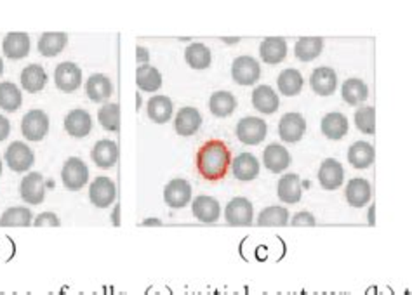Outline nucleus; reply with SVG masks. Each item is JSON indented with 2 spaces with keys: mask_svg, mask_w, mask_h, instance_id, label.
<instances>
[{
  "mask_svg": "<svg viewBox=\"0 0 412 295\" xmlns=\"http://www.w3.org/2000/svg\"><path fill=\"white\" fill-rule=\"evenodd\" d=\"M34 224L37 227H46V226L58 227L61 222H59V219L56 218V214H53V212H43V214H41L37 219H35Z\"/></svg>",
  "mask_w": 412,
  "mask_h": 295,
  "instance_id": "37998d69",
  "label": "nucleus"
},
{
  "mask_svg": "<svg viewBox=\"0 0 412 295\" xmlns=\"http://www.w3.org/2000/svg\"><path fill=\"white\" fill-rule=\"evenodd\" d=\"M267 132H268L267 122L261 120V118L257 117L242 118L239 125H237V136H239V139L244 144H251V146L264 141Z\"/></svg>",
  "mask_w": 412,
  "mask_h": 295,
  "instance_id": "20e7f679",
  "label": "nucleus"
},
{
  "mask_svg": "<svg viewBox=\"0 0 412 295\" xmlns=\"http://www.w3.org/2000/svg\"><path fill=\"white\" fill-rule=\"evenodd\" d=\"M376 159L374 148L369 143L359 141L354 146L348 149V162L354 165L355 168H367L371 167Z\"/></svg>",
  "mask_w": 412,
  "mask_h": 295,
  "instance_id": "2f4dec72",
  "label": "nucleus"
},
{
  "mask_svg": "<svg viewBox=\"0 0 412 295\" xmlns=\"http://www.w3.org/2000/svg\"><path fill=\"white\" fill-rule=\"evenodd\" d=\"M11 134V124L6 117L0 115V141L7 139Z\"/></svg>",
  "mask_w": 412,
  "mask_h": 295,
  "instance_id": "a18cd8bd",
  "label": "nucleus"
},
{
  "mask_svg": "<svg viewBox=\"0 0 412 295\" xmlns=\"http://www.w3.org/2000/svg\"><path fill=\"white\" fill-rule=\"evenodd\" d=\"M49 131V117L42 109H31L23 117L21 132L29 141H42Z\"/></svg>",
  "mask_w": 412,
  "mask_h": 295,
  "instance_id": "7ed1b4c3",
  "label": "nucleus"
},
{
  "mask_svg": "<svg viewBox=\"0 0 412 295\" xmlns=\"http://www.w3.org/2000/svg\"><path fill=\"white\" fill-rule=\"evenodd\" d=\"M310 85L313 92H316L319 96H331L338 87V77H336L334 70L322 66V68H316L311 73Z\"/></svg>",
  "mask_w": 412,
  "mask_h": 295,
  "instance_id": "2eb2a0df",
  "label": "nucleus"
},
{
  "mask_svg": "<svg viewBox=\"0 0 412 295\" xmlns=\"http://www.w3.org/2000/svg\"><path fill=\"white\" fill-rule=\"evenodd\" d=\"M319 181L324 190H338L344 181V171L341 163L334 159H327L326 162L320 165Z\"/></svg>",
  "mask_w": 412,
  "mask_h": 295,
  "instance_id": "ddd939ff",
  "label": "nucleus"
},
{
  "mask_svg": "<svg viewBox=\"0 0 412 295\" xmlns=\"http://www.w3.org/2000/svg\"><path fill=\"white\" fill-rule=\"evenodd\" d=\"M98 118H100L103 129L110 132H117L118 127H120V108H118L117 103L101 106Z\"/></svg>",
  "mask_w": 412,
  "mask_h": 295,
  "instance_id": "a19ab883",
  "label": "nucleus"
},
{
  "mask_svg": "<svg viewBox=\"0 0 412 295\" xmlns=\"http://www.w3.org/2000/svg\"><path fill=\"white\" fill-rule=\"evenodd\" d=\"M86 90L91 101H94V103H101V101H106L110 96H112L113 85H112V80H110L106 75L98 73V75H93V77L87 80Z\"/></svg>",
  "mask_w": 412,
  "mask_h": 295,
  "instance_id": "5701e85b",
  "label": "nucleus"
},
{
  "mask_svg": "<svg viewBox=\"0 0 412 295\" xmlns=\"http://www.w3.org/2000/svg\"><path fill=\"white\" fill-rule=\"evenodd\" d=\"M259 54L267 65H279L287 56V44L282 37L264 38L259 45Z\"/></svg>",
  "mask_w": 412,
  "mask_h": 295,
  "instance_id": "a211bd4d",
  "label": "nucleus"
},
{
  "mask_svg": "<svg viewBox=\"0 0 412 295\" xmlns=\"http://www.w3.org/2000/svg\"><path fill=\"white\" fill-rule=\"evenodd\" d=\"M225 218L227 222L232 226H251L252 218H254V210H252L251 202L247 198H233L227 205L225 210Z\"/></svg>",
  "mask_w": 412,
  "mask_h": 295,
  "instance_id": "1a4fd4ad",
  "label": "nucleus"
},
{
  "mask_svg": "<svg viewBox=\"0 0 412 295\" xmlns=\"http://www.w3.org/2000/svg\"><path fill=\"white\" fill-rule=\"evenodd\" d=\"M322 134L329 139L332 141H338L341 139L348 134V129H350V125H348V118L343 115V113H329V115L324 117L322 120Z\"/></svg>",
  "mask_w": 412,
  "mask_h": 295,
  "instance_id": "393cba45",
  "label": "nucleus"
},
{
  "mask_svg": "<svg viewBox=\"0 0 412 295\" xmlns=\"http://www.w3.org/2000/svg\"><path fill=\"white\" fill-rule=\"evenodd\" d=\"M233 174L240 181H252L259 174V162L251 153H242L235 160H232Z\"/></svg>",
  "mask_w": 412,
  "mask_h": 295,
  "instance_id": "b1692460",
  "label": "nucleus"
},
{
  "mask_svg": "<svg viewBox=\"0 0 412 295\" xmlns=\"http://www.w3.org/2000/svg\"><path fill=\"white\" fill-rule=\"evenodd\" d=\"M136 84L138 87L145 92H155V90L160 89L162 85V75L155 66H138L136 72Z\"/></svg>",
  "mask_w": 412,
  "mask_h": 295,
  "instance_id": "72a5a7b5",
  "label": "nucleus"
},
{
  "mask_svg": "<svg viewBox=\"0 0 412 295\" xmlns=\"http://www.w3.org/2000/svg\"><path fill=\"white\" fill-rule=\"evenodd\" d=\"M192 210H193V215H195L199 221L205 224L216 222L221 214V207H220V203H217V200L212 198V196H204V195L197 196L195 202L192 203Z\"/></svg>",
  "mask_w": 412,
  "mask_h": 295,
  "instance_id": "f3484780",
  "label": "nucleus"
},
{
  "mask_svg": "<svg viewBox=\"0 0 412 295\" xmlns=\"http://www.w3.org/2000/svg\"><path fill=\"white\" fill-rule=\"evenodd\" d=\"M65 129L70 136L86 137L93 129V120L86 109H73L65 118Z\"/></svg>",
  "mask_w": 412,
  "mask_h": 295,
  "instance_id": "412c9836",
  "label": "nucleus"
},
{
  "mask_svg": "<svg viewBox=\"0 0 412 295\" xmlns=\"http://www.w3.org/2000/svg\"><path fill=\"white\" fill-rule=\"evenodd\" d=\"M31 212L26 207H13L7 208L0 218V226L2 227H26L31 224Z\"/></svg>",
  "mask_w": 412,
  "mask_h": 295,
  "instance_id": "e433bc0d",
  "label": "nucleus"
},
{
  "mask_svg": "<svg viewBox=\"0 0 412 295\" xmlns=\"http://www.w3.org/2000/svg\"><path fill=\"white\" fill-rule=\"evenodd\" d=\"M202 125V117L199 109L192 108V106H186L177 112L176 120H174V129L180 136H193Z\"/></svg>",
  "mask_w": 412,
  "mask_h": 295,
  "instance_id": "dca6fc26",
  "label": "nucleus"
},
{
  "mask_svg": "<svg viewBox=\"0 0 412 295\" xmlns=\"http://www.w3.org/2000/svg\"><path fill=\"white\" fill-rule=\"evenodd\" d=\"M164 200L169 207L172 208H183L192 200V186L188 181L185 179H172L171 183L165 186Z\"/></svg>",
  "mask_w": 412,
  "mask_h": 295,
  "instance_id": "9b49d317",
  "label": "nucleus"
},
{
  "mask_svg": "<svg viewBox=\"0 0 412 295\" xmlns=\"http://www.w3.org/2000/svg\"><path fill=\"white\" fill-rule=\"evenodd\" d=\"M2 50L9 59H23L30 53V37L21 31H11L2 42Z\"/></svg>",
  "mask_w": 412,
  "mask_h": 295,
  "instance_id": "4468645a",
  "label": "nucleus"
},
{
  "mask_svg": "<svg viewBox=\"0 0 412 295\" xmlns=\"http://www.w3.org/2000/svg\"><path fill=\"white\" fill-rule=\"evenodd\" d=\"M4 73V63H2V59H0V75Z\"/></svg>",
  "mask_w": 412,
  "mask_h": 295,
  "instance_id": "de8ad7c7",
  "label": "nucleus"
},
{
  "mask_svg": "<svg viewBox=\"0 0 412 295\" xmlns=\"http://www.w3.org/2000/svg\"><path fill=\"white\" fill-rule=\"evenodd\" d=\"M186 63L195 70H205L211 65V50L204 44H190L185 53Z\"/></svg>",
  "mask_w": 412,
  "mask_h": 295,
  "instance_id": "4c0bfd02",
  "label": "nucleus"
},
{
  "mask_svg": "<svg viewBox=\"0 0 412 295\" xmlns=\"http://www.w3.org/2000/svg\"><path fill=\"white\" fill-rule=\"evenodd\" d=\"M6 162L11 171L26 172L34 165L35 155L29 148V144L21 143V141H14L6 149Z\"/></svg>",
  "mask_w": 412,
  "mask_h": 295,
  "instance_id": "39448f33",
  "label": "nucleus"
},
{
  "mask_svg": "<svg viewBox=\"0 0 412 295\" xmlns=\"http://www.w3.org/2000/svg\"><path fill=\"white\" fill-rule=\"evenodd\" d=\"M263 162L268 171L279 174V172L285 171V168L291 165V155H289L287 149L280 146V144H270V146L263 151Z\"/></svg>",
  "mask_w": 412,
  "mask_h": 295,
  "instance_id": "4be33fe9",
  "label": "nucleus"
},
{
  "mask_svg": "<svg viewBox=\"0 0 412 295\" xmlns=\"http://www.w3.org/2000/svg\"><path fill=\"white\" fill-rule=\"evenodd\" d=\"M355 125L359 131L364 134H374L376 132V109L372 106L356 109L355 113Z\"/></svg>",
  "mask_w": 412,
  "mask_h": 295,
  "instance_id": "79ce46f5",
  "label": "nucleus"
},
{
  "mask_svg": "<svg viewBox=\"0 0 412 295\" xmlns=\"http://www.w3.org/2000/svg\"><path fill=\"white\" fill-rule=\"evenodd\" d=\"M209 108L214 117H230L237 108V100L233 94L227 92V90H220V92H214L209 100Z\"/></svg>",
  "mask_w": 412,
  "mask_h": 295,
  "instance_id": "473e14b6",
  "label": "nucleus"
},
{
  "mask_svg": "<svg viewBox=\"0 0 412 295\" xmlns=\"http://www.w3.org/2000/svg\"><path fill=\"white\" fill-rule=\"evenodd\" d=\"M307 131V120L299 113H285L279 124V134L285 143H296Z\"/></svg>",
  "mask_w": 412,
  "mask_h": 295,
  "instance_id": "f8f14e48",
  "label": "nucleus"
},
{
  "mask_svg": "<svg viewBox=\"0 0 412 295\" xmlns=\"http://www.w3.org/2000/svg\"><path fill=\"white\" fill-rule=\"evenodd\" d=\"M341 96L350 106L362 104L369 96V89H367L366 82H362L360 78H348L341 87Z\"/></svg>",
  "mask_w": 412,
  "mask_h": 295,
  "instance_id": "7c9ffc66",
  "label": "nucleus"
},
{
  "mask_svg": "<svg viewBox=\"0 0 412 295\" xmlns=\"http://www.w3.org/2000/svg\"><path fill=\"white\" fill-rule=\"evenodd\" d=\"M0 174H2V162H0Z\"/></svg>",
  "mask_w": 412,
  "mask_h": 295,
  "instance_id": "09e8293b",
  "label": "nucleus"
},
{
  "mask_svg": "<svg viewBox=\"0 0 412 295\" xmlns=\"http://www.w3.org/2000/svg\"><path fill=\"white\" fill-rule=\"evenodd\" d=\"M277 195L284 203H298L303 195L299 177L296 174L282 176V179L277 184Z\"/></svg>",
  "mask_w": 412,
  "mask_h": 295,
  "instance_id": "a878e982",
  "label": "nucleus"
},
{
  "mask_svg": "<svg viewBox=\"0 0 412 295\" xmlns=\"http://www.w3.org/2000/svg\"><path fill=\"white\" fill-rule=\"evenodd\" d=\"M138 63H140L141 66H145L146 63H148V50L145 49V47H138Z\"/></svg>",
  "mask_w": 412,
  "mask_h": 295,
  "instance_id": "49530a36",
  "label": "nucleus"
},
{
  "mask_svg": "<svg viewBox=\"0 0 412 295\" xmlns=\"http://www.w3.org/2000/svg\"><path fill=\"white\" fill-rule=\"evenodd\" d=\"M47 84V73L41 65H30L21 72V87L26 92H41Z\"/></svg>",
  "mask_w": 412,
  "mask_h": 295,
  "instance_id": "cd10ccee",
  "label": "nucleus"
},
{
  "mask_svg": "<svg viewBox=\"0 0 412 295\" xmlns=\"http://www.w3.org/2000/svg\"><path fill=\"white\" fill-rule=\"evenodd\" d=\"M54 82L63 92H73L82 84V70L73 63H61L54 70Z\"/></svg>",
  "mask_w": 412,
  "mask_h": 295,
  "instance_id": "6e6552de",
  "label": "nucleus"
},
{
  "mask_svg": "<svg viewBox=\"0 0 412 295\" xmlns=\"http://www.w3.org/2000/svg\"><path fill=\"white\" fill-rule=\"evenodd\" d=\"M346 200L351 207H364L371 200V184L366 179H351L346 186Z\"/></svg>",
  "mask_w": 412,
  "mask_h": 295,
  "instance_id": "bb28decb",
  "label": "nucleus"
},
{
  "mask_svg": "<svg viewBox=\"0 0 412 295\" xmlns=\"http://www.w3.org/2000/svg\"><path fill=\"white\" fill-rule=\"evenodd\" d=\"M61 179L63 184H65L68 190H82V188L86 186L87 179H89V168H87V165L82 162L81 159L71 156V159L66 160L65 165H63Z\"/></svg>",
  "mask_w": 412,
  "mask_h": 295,
  "instance_id": "f03ea898",
  "label": "nucleus"
},
{
  "mask_svg": "<svg viewBox=\"0 0 412 295\" xmlns=\"http://www.w3.org/2000/svg\"><path fill=\"white\" fill-rule=\"evenodd\" d=\"M289 222V212L284 207H268L261 210L257 224L267 227H282Z\"/></svg>",
  "mask_w": 412,
  "mask_h": 295,
  "instance_id": "ea45409f",
  "label": "nucleus"
},
{
  "mask_svg": "<svg viewBox=\"0 0 412 295\" xmlns=\"http://www.w3.org/2000/svg\"><path fill=\"white\" fill-rule=\"evenodd\" d=\"M252 104L259 113H264V115H272L279 109L280 101L277 92L273 90L270 85H259V87L254 89L252 92Z\"/></svg>",
  "mask_w": 412,
  "mask_h": 295,
  "instance_id": "6ab92c4d",
  "label": "nucleus"
},
{
  "mask_svg": "<svg viewBox=\"0 0 412 295\" xmlns=\"http://www.w3.org/2000/svg\"><path fill=\"white\" fill-rule=\"evenodd\" d=\"M277 82H279V90L284 96H298L303 89V75L294 68L284 70Z\"/></svg>",
  "mask_w": 412,
  "mask_h": 295,
  "instance_id": "c9c22d12",
  "label": "nucleus"
},
{
  "mask_svg": "<svg viewBox=\"0 0 412 295\" xmlns=\"http://www.w3.org/2000/svg\"><path fill=\"white\" fill-rule=\"evenodd\" d=\"M91 156H93V162L100 168H112L117 163L118 148L113 141L101 139L94 144Z\"/></svg>",
  "mask_w": 412,
  "mask_h": 295,
  "instance_id": "aec40b11",
  "label": "nucleus"
},
{
  "mask_svg": "<svg viewBox=\"0 0 412 295\" xmlns=\"http://www.w3.org/2000/svg\"><path fill=\"white\" fill-rule=\"evenodd\" d=\"M21 106V92L11 82H0V108L6 112H18Z\"/></svg>",
  "mask_w": 412,
  "mask_h": 295,
  "instance_id": "58836bf2",
  "label": "nucleus"
},
{
  "mask_svg": "<svg viewBox=\"0 0 412 295\" xmlns=\"http://www.w3.org/2000/svg\"><path fill=\"white\" fill-rule=\"evenodd\" d=\"M117 190H115V183L110 177H96L89 188V198L96 207L106 208L115 202Z\"/></svg>",
  "mask_w": 412,
  "mask_h": 295,
  "instance_id": "0eeeda50",
  "label": "nucleus"
},
{
  "mask_svg": "<svg viewBox=\"0 0 412 295\" xmlns=\"http://www.w3.org/2000/svg\"><path fill=\"white\" fill-rule=\"evenodd\" d=\"M148 117L155 124H165L172 117V101L168 96H153L148 101Z\"/></svg>",
  "mask_w": 412,
  "mask_h": 295,
  "instance_id": "f704fd0d",
  "label": "nucleus"
},
{
  "mask_svg": "<svg viewBox=\"0 0 412 295\" xmlns=\"http://www.w3.org/2000/svg\"><path fill=\"white\" fill-rule=\"evenodd\" d=\"M197 171L205 181L225 179L230 163H232V151L221 139H209L199 148L195 156Z\"/></svg>",
  "mask_w": 412,
  "mask_h": 295,
  "instance_id": "f257e3e1",
  "label": "nucleus"
},
{
  "mask_svg": "<svg viewBox=\"0 0 412 295\" xmlns=\"http://www.w3.org/2000/svg\"><path fill=\"white\" fill-rule=\"evenodd\" d=\"M324 49V38L322 37H301L296 42L294 54L299 61L308 63L313 61L315 58H319L322 54Z\"/></svg>",
  "mask_w": 412,
  "mask_h": 295,
  "instance_id": "c85d7f7f",
  "label": "nucleus"
},
{
  "mask_svg": "<svg viewBox=\"0 0 412 295\" xmlns=\"http://www.w3.org/2000/svg\"><path fill=\"white\" fill-rule=\"evenodd\" d=\"M292 226L296 227H313L315 226V218L310 212H299L292 218Z\"/></svg>",
  "mask_w": 412,
  "mask_h": 295,
  "instance_id": "c03bdc74",
  "label": "nucleus"
},
{
  "mask_svg": "<svg viewBox=\"0 0 412 295\" xmlns=\"http://www.w3.org/2000/svg\"><path fill=\"white\" fill-rule=\"evenodd\" d=\"M19 191H21V198L25 200L26 203H31V205L42 203L43 198H46L43 176L38 174V172H31V174L25 176L21 181V186H19Z\"/></svg>",
  "mask_w": 412,
  "mask_h": 295,
  "instance_id": "9d476101",
  "label": "nucleus"
},
{
  "mask_svg": "<svg viewBox=\"0 0 412 295\" xmlns=\"http://www.w3.org/2000/svg\"><path fill=\"white\" fill-rule=\"evenodd\" d=\"M66 42H68V35L63 31H51V33H43L38 41V50L42 56L54 58L65 49Z\"/></svg>",
  "mask_w": 412,
  "mask_h": 295,
  "instance_id": "c756f323",
  "label": "nucleus"
},
{
  "mask_svg": "<svg viewBox=\"0 0 412 295\" xmlns=\"http://www.w3.org/2000/svg\"><path fill=\"white\" fill-rule=\"evenodd\" d=\"M261 70L254 58L251 56H240L233 61L232 66V77L237 84L240 85H252L256 84L259 78Z\"/></svg>",
  "mask_w": 412,
  "mask_h": 295,
  "instance_id": "423d86ee",
  "label": "nucleus"
}]
</instances>
